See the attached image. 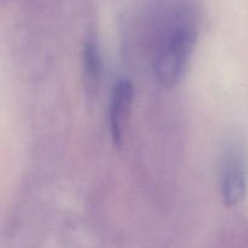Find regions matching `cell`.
Segmentation results:
<instances>
[{
	"instance_id": "1",
	"label": "cell",
	"mask_w": 248,
	"mask_h": 248,
	"mask_svg": "<svg viewBox=\"0 0 248 248\" xmlns=\"http://www.w3.org/2000/svg\"><path fill=\"white\" fill-rule=\"evenodd\" d=\"M157 27L153 70L161 86L173 87L186 75L198 41V11L190 1H174L164 10Z\"/></svg>"
},
{
	"instance_id": "2",
	"label": "cell",
	"mask_w": 248,
	"mask_h": 248,
	"mask_svg": "<svg viewBox=\"0 0 248 248\" xmlns=\"http://www.w3.org/2000/svg\"><path fill=\"white\" fill-rule=\"evenodd\" d=\"M220 190L224 202L235 206L241 202L247 193V161L242 148L228 145L222 162Z\"/></svg>"
},
{
	"instance_id": "3",
	"label": "cell",
	"mask_w": 248,
	"mask_h": 248,
	"mask_svg": "<svg viewBox=\"0 0 248 248\" xmlns=\"http://www.w3.org/2000/svg\"><path fill=\"white\" fill-rule=\"evenodd\" d=\"M133 99V86L127 79H120L111 92L109 106V126L114 144L120 147L124 143L125 127L127 125Z\"/></svg>"
},
{
	"instance_id": "4",
	"label": "cell",
	"mask_w": 248,
	"mask_h": 248,
	"mask_svg": "<svg viewBox=\"0 0 248 248\" xmlns=\"http://www.w3.org/2000/svg\"><path fill=\"white\" fill-rule=\"evenodd\" d=\"M101 55L96 43L87 41L82 52V69H84V82L86 92L90 96H94L98 91L101 79Z\"/></svg>"
}]
</instances>
